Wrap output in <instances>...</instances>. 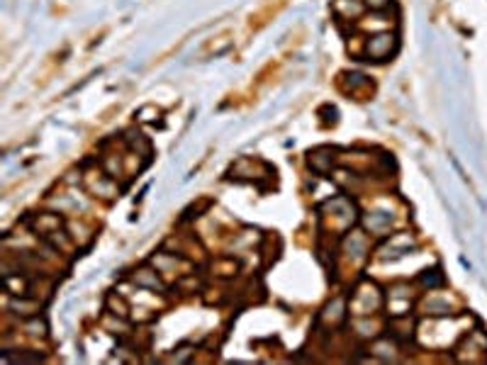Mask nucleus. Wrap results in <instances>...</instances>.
Here are the masks:
<instances>
[{
	"mask_svg": "<svg viewBox=\"0 0 487 365\" xmlns=\"http://www.w3.org/2000/svg\"><path fill=\"white\" fill-rule=\"evenodd\" d=\"M398 47V39L390 32H375L373 37H368L365 42V57L373 59V61H385L390 54Z\"/></svg>",
	"mask_w": 487,
	"mask_h": 365,
	"instance_id": "obj_1",
	"label": "nucleus"
},
{
	"mask_svg": "<svg viewBox=\"0 0 487 365\" xmlns=\"http://www.w3.org/2000/svg\"><path fill=\"white\" fill-rule=\"evenodd\" d=\"M380 292H378V288H375L373 283H365V285H361L358 288V292H356V297H354V309H356V314H361V317H368V314H373L375 309L380 307Z\"/></svg>",
	"mask_w": 487,
	"mask_h": 365,
	"instance_id": "obj_2",
	"label": "nucleus"
},
{
	"mask_svg": "<svg viewBox=\"0 0 487 365\" xmlns=\"http://www.w3.org/2000/svg\"><path fill=\"white\" fill-rule=\"evenodd\" d=\"M85 185H88L90 193L100 195V198H115V195L119 193L117 185H115L108 176H105V173H100V171H88V173H85Z\"/></svg>",
	"mask_w": 487,
	"mask_h": 365,
	"instance_id": "obj_3",
	"label": "nucleus"
},
{
	"mask_svg": "<svg viewBox=\"0 0 487 365\" xmlns=\"http://www.w3.org/2000/svg\"><path fill=\"white\" fill-rule=\"evenodd\" d=\"M268 173V168L261 161H254V158H242L237 166L232 168V176L244 178V181H254V178H261Z\"/></svg>",
	"mask_w": 487,
	"mask_h": 365,
	"instance_id": "obj_4",
	"label": "nucleus"
},
{
	"mask_svg": "<svg viewBox=\"0 0 487 365\" xmlns=\"http://www.w3.org/2000/svg\"><path fill=\"white\" fill-rule=\"evenodd\" d=\"M331 163H334V154H331L329 149H317V151L310 154V166L317 173L331 171Z\"/></svg>",
	"mask_w": 487,
	"mask_h": 365,
	"instance_id": "obj_5",
	"label": "nucleus"
},
{
	"mask_svg": "<svg viewBox=\"0 0 487 365\" xmlns=\"http://www.w3.org/2000/svg\"><path fill=\"white\" fill-rule=\"evenodd\" d=\"M341 319H344V299H334V304H329L322 312V322L331 324V329H334L339 327Z\"/></svg>",
	"mask_w": 487,
	"mask_h": 365,
	"instance_id": "obj_6",
	"label": "nucleus"
},
{
	"mask_svg": "<svg viewBox=\"0 0 487 365\" xmlns=\"http://www.w3.org/2000/svg\"><path fill=\"white\" fill-rule=\"evenodd\" d=\"M59 227H61V219H59L57 214H42V217L34 222V229H37L39 234H47V237L59 232Z\"/></svg>",
	"mask_w": 487,
	"mask_h": 365,
	"instance_id": "obj_7",
	"label": "nucleus"
},
{
	"mask_svg": "<svg viewBox=\"0 0 487 365\" xmlns=\"http://www.w3.org/2000/svg\"><path fill=\"white\" fill-rule=\"evenodd\" d=\"M132 280L137 285H144V288H152V290H161V278H159L154 271H149V268H142V271H137L132 275Z\"/></svg>",
	"mask_w": 487,
	"mask_h": 365,
	"instance_id": "obj_8",
	"label": "nucleus"
},
{
	"mask_svg": "<svg viewBox=\"0 0 487 365\" xmlns=\"http://www.w3.org/2000/svg\"><path fill=\"white\" fill-rule=\"evenodd\" d=\"M336 10H339V13H344L346 17H358L361 10H363V3H358V0H354V3H346V0H336Z\"/></svg>",
	"mask_w": 487,
	"mask_h": 365,
	"instance_id": "obj_9",
	"label": "nucleus"
},
{
	"mask_svg": "<svg viewBox=\"0 0 487 365\" xmlns=\"http://www.w3.org/2000/svg\"><path fill=\"white\" fill-rule=\"evenodd\" d=\"M108 307L112 309V314H117V317H127V312H132V309L127 307V302H124L122 297H115V295L108 297Z\"/></svg>",
	"mask_w": 487,
	"mask_h": 365,
	"instance_id": "obj_10",
	"label": "nucleus"
},
{
	"mask_svg": "<svg viewBox=\"0 0 487 365\" xmlns=\"http://www.w3.org/2000/svg\"><path fill=\"white\" fill-rule=\"evenodd\" d=\"M13 309H17V314H27V317H32V314L39 309V304L37 302H24V299H17V302H13Z\"/></svg>",
	"mask_w": 487,
	"mask_h": 365,
	"instance_id": "obj_11",
	"label": "nucleus"
},
{
	"mask_svg": "<svg viewBox=\"0 0 487 365\" xmlns=\"http://www.w3.org/2000/svg\"><path fill=\"white\" fill-rule=\"evenodd\" d=\"M24 329H27V334H32V336H44V334H47V324L39 322V319H29V322L24 324Z\"/></svg>",
	"mask_w": 487,
	"mask_h": 365,
	"instance_id": "obj_12",
	"label": "nucleus"
},
{
	"mask_svg": "<svg viewBox=\"0 0 487 365\" xmlns=\"http://www.w3.org/2000/svg\"><path fill=\"white\" fill-rule=\"evenodd\" d=\"M365 5L373 10H385L390 5V0H365Z\"/></svg>",
	"mask_w": 487,
	"mask_h": 365,
	"instance_id": "obj_13",
	"label": "nucleus"
}]
</instances>
